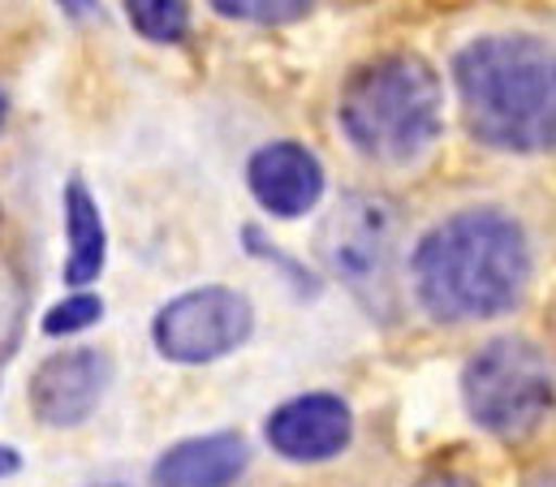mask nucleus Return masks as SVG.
Returning a JSON list of instances; mask_svg holds the SVG:
<instances>
[{
  "label": "nucleus",
  "mask_w": 556,
  "mask_h": 487,
  "mask_svg": "<svg viewBox=\"0 0 556 487\" xmlns=\"http://www.w3.org/2000/svg\"><path fill=\"white\" fill-rule=\"evenodd\" d=\"M422 311L440 324L492 320L518 307L531 280L522 225L496 208H470L435 225L410 259Z\"/></svg>",
  "instance_id": "obj_1"
},
{
  "label": "nucleus",
  "mask_w": 556,
  "mask_h": 487,
  "mask_svg": "<svg viewBox=\"0 0 556 487\" xmlns=\"http://www.w3.org/2000/svg\"><path fill=\"white\" fill-rule=\"evenodd\" d=\"M466 125L501 151L553 147V48L535 35H488L457 52Z\"/></svg>",
  "instance_id": "obj_2"
},
{
  "label": "nucleus",
  "mask_w": 556,
  "mask_h": 487,
  "mask_svg": "<svg viewBox=\"0 0 556 487\" xmlns=\"http://www.w3.org/2000/svg\"><path fill=\"white\" fill-rule=\"evenodd\" d=\"M444 125V91L427 61L384 57L363 65L341 96L345 138L376 164H415Z\"/></svg>",
  "instance_id": "obj_3"
},
{
  "label": "nucleus",
  "mask_w": 556,
  "mask_h": 487,
  "mask_svg": "<svg viewBox=\"0 0 556 487\" xmlns=\"http://www.w3.org/2000/svg\"><path fill=\"white\" fill-rule=\"evenodd\" d=\"M324 267L371 311L393 320L402 302V216L384 195H345L319 229Z\"/></svg>",
  "instance_id": "obj_4"
},
{
  "label": "nucleus",
  "mask_w": 556,
  "mask_h": 487,
  "mask_svg": "<svg viewBox=\"0 0 556 487\" xmlns=\"http://www.w3.org/2000/svg\"><path fill=\"white\" fill-rule=\"evenodd\" d=\"M470 419L492 436H527L553 410V363L535 341L496 337L470 354L462 375Z\"/></svg>",
  "instance_id": "obj_5"
},
{
  "label": "nucleus",
  "mask_w": 556,
  "mask_h": 487,
  "mask_svg": "<svg viewBox=\"0 0 556 487\" xmlns=\"http://www.w3.org/2000/svg\"><path fill=\"white\" fill-rule=\"evenodd\" d=\"M255 328L251 302L233 289L207 285V289H190L181 298H173L160 315H155V350L168 363H212L233 354Z\"/></svg>",
  "instance_id": "obj_6"
},
{
  "label": "nucleus",
  "mask_w": 556,
  "mask_h": 487,
  "mask_svg": "<svg viewBox=\"0 0 556 487\" xmlns=\"http://www.w3.org/2000/svg\"><path fill=\"white\" fill-rule=\"evenodd\" d=\"M109 388V359L100 350H65L30 375V410L48 427H78Z\"/></svg>",
  "instance_id": "obj_7"
},
{
  "label": "nucleus",
  "mask_w": 556,
  "mask_h": 487,
  "mask_svg": "<svg viewBox=\"0 0 556 487\" xmlns=\"http://www.w3.org/2000/svg\"><path fill=\"white\" fill-rule=\"evenodd\" d=\"M354 436V414L332 392H311L285 401L268 419V445L289 462H324L337 458Z\"/></svg>",
  "instance_id": "obj_8"
},
{
  "label": "nucleus",
  "mask_w": 556,
  "mask_h": 487,
  "mask_svg": "<svg viewBox=\"0 0 556 487\" xmlns=\"http://www.w3.org/2000/svg\"><path fill=\"white\" fill-rule=\"evenodd\" d=\"M251 190L273 216H302L324 195V168L306 147L273 142L251 160Z\"/></svg>",
  "instance_id": "obj_9"
},
{
  "label": "nucleus",
  "mask_w": 556,
  "mask_h": 487,
  "mask_svg": "<svg viewBox=\"0 0 556 487\" xmlns=\"http://www.w3.org/2000/svg\"><path fill=\"white\" fill-rule=\"evenodd\" d=\"M247 440L233 432L186 440L168 449L155 462V484L160 487H229L247 471Z\"/></svg>",
  "instance_id": "obj_10"
},
{
  "label": "nucleus",
  "mask_w": 556,
  "mask_h": 487,
  "mask_svg": "<svg viewBox=\"0 0 556 487\" xmlns=\"http://www.w3.org/2000/svg\"><path fill=\"white\" fill-rule=\"evenodd\" d=\"M65 234H70L65 280L70 285H91L104 267V216H100L91 190L78 177L65 186Z\"/></svg>",
  "instance_id": "obj_11"
},
{
  "label": "nucleus",
  "mask_w": 556,
  "mask_h": 487,
  "mask_svg": "<svg viewBox=\"0 0 556 487\" xmlns=\"http://www.w3.org/2000/svg\"><path fill=\"white\" fill-rule=\"evenodd\" d=\"M126 13L135 22V30L155 43H177L190 26L186 0H126Z\"/></svg>",
  "instance_id": "obj_12"
},
{
  "label": "nucleus",
  "mask_w": 556,
  "mask_h": 487,
  "mask_svg": "<svg viewBox=\"0 0 556 487\" xmlns=\"http://www.w3.org/2000/svg\"><path fill=\"white\" fill-rule=\"evenodd\" d=\"M100 315H104V302H100V298H91V294H74V298L56 302V307L43 315V333H48V337H70V333L91 328Z\"/></svg>",
  "instance_id": "obj_13"
},
{
  "label": "nucleus",
  "mask_w": 556,
  "mask_h": 487,
  "mask_svg": "<svg viewBox=\"0 0 556 487\" xmlns=\"http://www.w3.org/2000/svg\"><path fill=\"white\" fill-rule=\"evenodd\" d=\"M225 17H238V22H264V26H277V22H293L311 9V0H212Z\"/></svg>",
  "instance_id": "obj_14"
},
{
  "label": "nucleus",
  "mask_w": 556,
  "mask_h": 487,
  "mask_svg": "<svg viewBox=\"0 0 556 487\" xmlns=\"http://www.w3.org/2000/svg\"><path fill=\"white\" fill-rule=\"evenodd\" d=\"M418 487H475V484L462 479V475H431V479H422Z\"/></svg>",
  "instance_id": "obj_15"
},
{
  "label": "nucleus",
  "mask_w": 556,
  "mask_h": 487,
  "mask_svg": "<svg viewBox=\"0 0 556 487\" xmlns=\"http://www.w3.org/2000/svg\"><path fill=\"white\" fill-rule=\"evenodd\" d=\"M17 466H22V458H17L13 449H4V445H0V479H4V475H13Z\"/></svg>",
  "instance_id": "obj_16"
},
{
  "label": "nucleus",
  "mask_w": 556,
  "mask_h": 487,
  "mask_svg": "<svg viewBox=\"0 0 556 487\" xmlns=\"http://www.w3.org/2000/svg\"><path fill=\"white\" fill-rule=\"evenodd\" d=\"M61 9H65L70 17H87V13L96 9V0H61Z\"/></svg>",
  "instance_id": "obj_17"
},
{
  "label": "nucleus",
  "mask_w": 556,
  "mask_h": 487,
  "mask_svg": "<svg viewBox=\"0 0 556 487\" xmlns=\"http://www.w3.org/2000/svg\"><path fill=\"white\" fill-rule=\"evenodd\" d=\"M531 487H553V475H535V479H531Z\"/></svg>",
  "instance_id": "obj_18"
},
{
  "label": "nucleus",
  "mask_w": 556,
  "mask_h": 487,
  "mask_svg": "<svg viewBox=\"0 0 556 487\" xmlns=\"http://www.w3.org/2000/svg\"><path fill=\"white\" fill-rule=\"evenodd\" d=\"M0 122H4V96H0Z\"/></svg>",
  "instance_id": "obj_19"
}]
</instances>
